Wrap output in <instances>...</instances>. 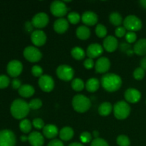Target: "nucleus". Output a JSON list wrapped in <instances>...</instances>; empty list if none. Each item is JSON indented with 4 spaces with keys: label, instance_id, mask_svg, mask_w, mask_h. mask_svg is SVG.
Wrapping results in <instances>:
<instances>
[{
    "label": "nucleus",
    "instance_id": "nucleus-1",
    "mask_svg": "<svg viewBox=\"0 0 146 146\" xmlns=\"http://www.w3.org/2000/svg\"><path fill=\"white\" fill-rule=\"evenodd\" d=\"M101 84L106 91L108 92H115L122 86V79L117 74L108 73L101 77Z\"/></svg>",
    "mask_w": 146,
    "mask_h": 146
},
{
    "label": "nucleus",
    "instance_id": "nucleus-2",
    "mask_svg": "<svg viewBox=\"0 0 146 146\" xmlns=\"http://www.w3.org/2000/svg\"><path fill=\"white\" fill-rule=\"evenodd\" d=\"M30 110L29 103L20 98L14 100L10 107L11 115L14 118L19 120L24 119L28 115Z\"/></svg>",
    "mask_w": 146,
    "mask_h": 146
},
{
    "label": "nucleus",
    "instance_id": "nucleus-3",
    "mask_svg": "<svg viewBox=\"0 0 146 146\" xmlns=\"http://www.w3.org/2000/svg\"><path fill=\"white\" fill-rule=\"evenodd\" d=\"M91 103L89 98L83 94H77L72 99V106L76 112L85 113L91 108Z\"/></svg>",
    "mask_w": 146,
    "mask_h": 146
},
{
    "label": "nucleus",
    "instance_id": "nucleus-4",
    "mask_svg": "<svg viewBox=\"0 0 146 146\" xmlns=\"http://www.w3.org/2000/svg\"><path fill=\"white\" fill-rule=\"evenodd\" d=\"M131 111V106L125 101H118L113 106L114 115L118 120H124L128 118Z\"/></svg>",
    "mask_w": 146,
    "mask_h": 146
},
{
    "label": "nucleus",
    "instance_id": "nucleus-5",
    "mask_svg": "<svg viewBox=\"0 0 146 146\" xmlns=\"http://www.w3.org/2000/svg\"><path fill=\"white\" fill-rule=\"evenodd\" d=\"M123 23L125 29L128 30L129 31H133V32L139 31L143 27L141 20L135 15L127 16Z\"/></svg>",
    "mask_w": 146,
    "mask_h": 146
},
{
    "label": "nucleus",
    "instance_id": "nucleus-6",
    "mask_svg": "<svg viewBox=\"0 0 146 146\" xmlns=\"http://www.w3.org/2000/svg\"><path fill=\"white\" fill-rule=\"evenodd\" d=\"M23 55L27 61L31 63L38 62L42 58V54L39 49L33 46L26 47L23 51Z\"/></svg>",
    "mask_w": 146,
    "mask_h": 146
},
{
    "label": "nucleus",
    "instance_id": "nucleus-7",
    "mask_svg": "<svg viewBox=\"0 0 146 146\" xmlns=\"http://www.w3.org/2000/svg\"><path fill=\"white\" fill-rule=\"evenodd\" d=\"M17 139L12 131L4 129L0 131V146H15Z\"/></svg>",
    "mask_w": 146,
    "mask_h": 146
},
{
    "label": "nucleus",
    "instance_id": "nucleus-8",
    "mask_svg": "<svg viewBox=\"0 0 146 146\" xmlns=\"http://www.w3.org/2000/svg\"><path fill=\"white\" fill-rule=\"evenodd\" d=\"M50 11L51 14L55 17L63 18V17L67 14L68 8L64 1L56 0L53 1L50 5Z\"/></svg>",
    "mask_w": 146,
    "mask_h": 146
},
{
    "label": "nucleus",
    "instance_id": "nucleus-9",
    "mask_svg": "<svg viewBox=\"0 0 146 146\" xmlns=\"http://www.w3.org/2000/svg\"><path fill=\"white\" fill-rule=\"evenodd\" d=\"M56 75L62 81H70L74 78V70L68 65H60L56 68Z\"/></svg>",
    "mask_w": 146,
    "mask_h": 146
},
{
    "label": "nucleus",
    "instance_id": "nucleus-10",
    "mask_svg": "<svg viewBox=\"0 0 146 146\" xmlns=\"http://www.w3.org/2000/svg\"><path fill=\"white\" fill-rule=\"evenodd\" d=\"M23 70V65L21 61L18 60H12L7 64V71L10 76L13 78L19 76Z\"/></svg>",
    "mask_w": 146,
    "mask_h": 146
},
{
    "label": "nucleus",
    "instance_id": "nucleus-11",
    "mask_svg": "<svg viewBox=\"0 0 146 146\" xmlns=\"http://www.w3.org/2000/svg\"><path fill=\"white\" fill-rule=\"evenodd\" d=\"M38 84L40 88L44 92L49 93L54 88V81L51 76L48 75H43L38 79Z\"/></svg>",
    "mask_w": 146,
    "mask_h": 146
},
{
    "label": "nucleus",
    "instance_id": "nucleus-12",
    "mask_svg": "<svg viewBox=\"0 0 146 146\" xmlns=\"http://www.w3.org/2000/svg\"><path fill=\"white\" fill-rule=\"evenodd\" d=\"M49 21L48 16L46 13L40 12L33 17L31 19V24L33 27L37 29H42L46 27Z\"/></svg>",
    "mask_w": 146,
    "mask_h": 146
},
{
    "label": "nucleus",
    "instance_id": "nucleus-13",
    "mask_svg": "<svg viewBox=\"0 0 146 146\" xmlns=\"http://www.w3.org/2000/svg\"><path fill=\"white\" fill-rule=\"evenodd\" d=\"M31 40L36 46H42L46 42V35L42 30H34L31 32Z\"/></svg>",
    "mask_w": 146,
    "mask_h": 146
},
{
    "label": "nucleus",
    "instance_id": "nucleus-14",
    "mask_svg": "<svg viewBox=\"0 0 146 146\" xmlns=\"http://www.w3.org/2000/svg\"><path fill=\"white\" fill-rule=\"evenodd\" d=\"M104 53V48L101 44L94 43L90 44L86 49V55L90 58H96L101 56Z\"/></svg>",
    "mask_w": 146,
    "mask_h": 146
},
{
    "label": "nucleus",
    "instance_id": "nucleus-15",
    "mask_svg": "<svg viewBox=\"0 0 146 146\" xmlns=\"http://www.w3.org/2000/svg\"><path fill=\"white\" fill-rule=\"evenodd\" d=\"M124 97L126 102L131 103V104H136L141 100V94L136 88H130L125 91Z\"/></svg>",
    "mask_w": 146,
    "mask_h": 146
},
{
    "label": "nucleus",
    "instance_id": "nucleus-16",
    "mask_svg": "<svg viewBox=\"0 0 146 146\" xmlns=\"http://www.w3.org/2000/svg\"><path fill=\"white\" fill-rule=\"evenodd\" d=\"M111 67V61L106 57H100L95 64L96 71L98 74H105Z\"/></svg>",
    "mask_w": 146,
    "mask_h": 146
},
{
    "label": "nucleus",
    "instance_id": "nucleus-17",
    "mask_svg": "<svg viewBox=\"0 0 146 146\" xmlns=\"http://www.w3.org/2000/svg\"><path fill=\"white\" fill-rule=\"evenodd\" d=\"M103 46L104 49L108 52H114L118 47V41L113 36H108L104 40Z\"/></svg>",
    "mask_w": 146,
    "mask_h": 146
},
{
    "label": "nucleus",
    "instance_id": "nucleus-18",
    "mask_svg": "<svg viewBox=\"0 0 146 146\" xmlns=\"http://www.w3.org/2000/svg\"><path fill=\"white\" fill-rule=\"evenodd\" d=\"M82 22L85 24V26H94L98 22V17L96 13L92 11H86L83 13L81 16Z\"/></svg>",
    "mask_w": 146,
    "mask_h": 146
},
{
    "label": "nucleus",
    "instance_id": "nucleus-19",
    "mask_svg": "<svg viewBox=\"0 0 146 146\" xmlns=\"http://www.w3.org/2000/svg\"><path fill=\"white\" fill-rule=\"evenodd\" d=\"M28 141L31 146H43L44 144V137L38 131H33L29 135Z\"/></svg>",
    "mask_w": 146,
    "mask_h": 146
},
{
    "label": "nucleus",
    "instance_id": "nucleus-20",
    "mask_svg": "<svg viewBox=\"0 0 146 146\" xmlns=\"http://www.w3.org/2000/svg\"><path fill=\"white\" fill-rule=\"evenodd\" d=\"M69 27L68 21L64 18H58L54 21V29L58 34H61L65 33Z\"/></svg>",
    "mask_w": 146,
    "mask_h": 146
},
{
    "label": "nucleus",
    "instance_id": "nucleus-21",
    "mask_svg": "<svg viewBox=\"0 0 146 146\" xmlns=\"http://www.w3.org/2000/svg\"><path fill=\"white\" fill-rule=\"evenodd\" d=\"M43 135L48 139H54L58 134V129L54 124H47L43 128Z\"/></svg>",
    "mask_w": 146,
    "mask_h": 146
},
{
    "label": "nucleus",
    "instance_id": "nucleus-22",
    "mask_svg": "<svg viewBox=\"0 0 146 146\" xmlns=\"http://www.w3.org/2000/svg\"><path fill=\"white\" fill-rule=\"evenodd\" d=\"M18 93L21 97L29 98L34 95L35 93V89L30 84H23L18 90Z\"/></svg>",
    "mask_w": 146,
    "mask_h": 146
},
{
    "label": "nucleus",
    "instance_id": "nucleus-23",
    "mask_svg": "<svg viewBox=\"0 0 146 146\" xmlns=\"http://www.w3.org/2000/svg\"><path fill=\"white\" fill-rule=\"evenodd\" d=\"M133 52L138 56L146 54V38H141L136 41L133 46Z\"/></svg>",
    "mask_w": 146,
    "mask_h": 146
},
{
    "label": "nucleus",
    "instance_id": "nucleus-24",
    "mask_svg": "<svg viewBox=\"0 0 146 146\" xmlns=\"http://www.w3.org/2000/svg\"><path fill=\"white\" fill-rule=\"evenodd\" d=\"M74 135V131L71 127H64L59 131L60 139L64 141H68L72 139Z\"/></svg>",
    "mask_w": 146,
    "mask_h": 146
},
{
    "label": "nucleus",
    "instance_id": "nucleus-25",
    "mask_svg": "<svg viewBox=\"0 0 146 146\" xmlns=\"http://www.w3.org/2000/svg\"><path fill=\"white\" fill-rule=\"evenodd\" d=\"M77 37L81 40H87L91 36V31L89 28L85 25L78 27L76 31Z\"/></svg>",
    "mask_w": 146,
    "mask_h": 146
},
{
    "label": "nucleus",
    "instance_id": "nucleus-26",
    "mask_svg": "<svg viewBox=\"0 0 146 146\" xmlns=\"http://www.w3.org/2000/svg\"><path fill=\"white\" fill-rule=\"evenodd\" d=\"M86 89L90 93H94L99 88L100 82L98 78H91L87 80L85 84Z\"/></svg>",
    "mask_w": 146,
    "mask_h": 146
},
{
    "label": "nucleus",
    "instance_id": "nucleus-27",
    "mask_svg": "<svg viewBox=\"0 0 146 146\" xmlns=\"http://www.w3.org/2000/svg\"><path fill=\"white\" fill-rule=\"evenodd\" d=\"M98 113L102 116H108L113 111V106L110 102H104L98 107Z\"/></svg>",
    "mask_w": 146,
    "mask_h": 146
},
{
    "label": "nucleus",
    "instance_id": "nucleus-28",
    "mask_svg": "<svg viewBox=\"0 0 146 146\" xmlns=\"http://www.w3.org/2000/svg\"><path fill=\"white\" fill-rule=\"evenodd\" d=\"M71 56L76 60H82L85 58V51L82 48L78 46L74 47L71 51Z\"/></svg>",
    "mask_w": 146,
    "mask_h": 146
},
{
    "label": "nucleus",
    "instance_id": "nucleus-29",
    "mask_svg": "<svg viewBox=\"0 0 146 146\" xmlns=\"http://www.w3.org/2000/svg\"><path fill=\"white\" fill-rule=\"evenodd\" d=\"M109 21L111 24L115 27H120L121 24L123 22V17L118 12H112L109 16Z\"/></svg>",
    "mask_w": 146,
    "mask_h": 146
},
{
    "label": "nucleus",
    "instance_id": "nucleus-30",
    "mask_svg": "<svg viewBox=\"0 0 146 146\" xmlns=\"http://www.w3.org/2000/svg\"><path fill=\"white\" fill-rule=\"evenodd\" d=\"M71 88L75 91L79 92V91L84 90V88H85V84L81 78H74L71 81Z\"/></svg>",
    "mask_w": 146,
    "mask_h": 146
},
{
    "label": "nucleus",
    "instance_id": "nucleus-31",
    "mask_svg": "<svg viewBox=\"0 0 146 146\" xmlns=\"http://www.w3.org/2000/svg\"><path fill=\"white\" fill-rule=\"evenodd\" d=\"M19 128L21 131L24 133H29L32 128V123L28 119L21 120L19 123Z\"/></svg>",
    "mask_w": 146,
    "mask_h": 146
},
{
    "label": "nucleus",
    "instance_id": "nucleus-32",
    "mask_svg": "<svg viewBox=\"0 0 146 146\" xmlns=\"http://www.w3.org/2000/svg\"><path fill=\"white\" fill-rule=\"evenodd\" d=\"M95 32L97 36L99 38H104V37L106 36L108 31H107V29L105 26L101 24H98L96 27Z\"/></svg>",
    "mask_w": 146,
    "mask_h": 146
},
{
    "label": "nucleus",
    "instance_id": "nucleus-33",
    "mask_svg": "<svg viewBox=\"0 0 146 146\" xmlns=\"http://www.w3.org/2000/svg\"><path fill=\"white\" fill-rule=\"evenodd\" d=\"M81 17L78 13L76 11H71L68 14V22L72 24H77L81 20Z\"/></svg>",
    "mask_w": 146,
    "mask_h": 146
},
{
    "label": "nucleus",
    "instance_id": "nucleus-34",
    "mask_svg": "<svg viewBox=\"0 0 146 146\" xmlns=\"http://www.w3.org/2000/svg\"><path fill=\"white\" fill-rule=\"evenodd\" d=\"M116 143L119 146H130L131 141L129 138L125 135H120L117 137Z\"/></svg>",
    "mask_w": 146,
    "mask_h": 146
},
{
    "label": "nucleus",
    "instance_id": "nucleus-35",
    "mask_svg": "<svg viewBox=\"0 0 146 146\" xmlns=\"http://www.w3.org/2000/svg\"><path fill=\"white\" fill-rule=\"evenodd\" d=\"M42 101L39 98H34V99L31 100L30 102L29 103V106L30 109L32 110H38L41 108L42 106Z\"/></svg>",
    "mask_w": 146,
    "mask_h": 146
},
{
    "label": "nucleus",
    "instance_id": "nucleus-36",
    "mask_svg": "<svg viewBox=\"0 0 146 146\" xmlns=\"http://www.w3.org/2000/svg\"><path fill=\"white\" fill-rule=\"evenodd\" d=\"M145 71L141 67H138L133 71V77L135 80L141 81L145 77Z\"/></svg>",
    "mask_w": 146,
    "mask_h": 146
},
{
    "label": "nucleus",
    "instance_id": "nucleus-37",
    "mask_svg": "<svg viewBox=\"0 0 146 146\" xmlns=\"http://www.w3.org/2000/svg\"><path fill=\"white\" fill-rule=\"evenodd\" d=\"M91 146H109V145L106 140L101 138H94L91 141Z\"/></svg>",
    "mask_w": 146,
    "mask_h": 146
},
{
    "label": "nucleus",
    "instance_id": "nucleus-38",
    "mask_svg": "<svg viewBox=\"0 0 146 146\" xmlns=\"http://www.w3.org/2000/svg\"><path fill=\"white\" fill-rule=\"evenodd\" d=\"M31 74L35 77H41L43 76V69L40 66L34 65L31 68Z\"/></svg>",
    "mask_w": 146,
    "mask_h": 146
},
{
    "label": "nucleus",
    "instance_id": "nucleus-39",
    "mask_svg": "<svg viewBox=\"0 0 146 146\" xmlns=\"http://www.w3.org/2000/svg\"><path fill=\"white\" fill-rule=\"evenodd\" d=\"M32 125L36 128V129H43L44 127L45 126L44 121L40 118H36L33 120Z\"/></svg>",
    "mask_w": 146,
    "mask_h": 146
},
{
    "label": "nucleus",
    "instance_id": "nucleus-40",
    "mask_svg": "<svg viewBox=\"0 0 146 146\" xmlns=\"http://www.w3.org/2000/svg\"><path fill=\"white\" fill-rule=\"evenodd\" d=\"M10 84V80L7 76L6 75H1L0 76V88L3 89L7 87Z\"/></svg>",
    "mask_w": 146,
    "mask_h": 146
},
{
    "label": "nucleus",
    "instance_id": "nucleus-41",
    "mask_svg": "<svg viewBox=\"0 0 146 146\" xmlns=\"http://www.w3.org/2000/svg\"><path fill=\"white\" fill-rule=\"evenodd\" d=\"M91 139H92V136H91V133L87 131H84L80 135V140L82 143H88L91 142Z\"/></svg>",
    "mask_w": 146,
    "mask_h": 146
},
{
    "label": "nucleus",
    "instance_id": "nucleus-42",
    "mask_svg": "<svg viewBox=\"0 0 146 146\" xmlns=\"http://www.w3.org/2000/svg\"><path fill=\"white\" fill-rule=\"evenodd\" d=\"M125 37L126 41L128 43H129V44L134 43L137 39L136 34L135 32H133V31H128V33H126Z\"/></svg>",
    "mask_w": 146,
    "mask_h": 146
},
{
    "label": "nucleus",
    "instance_id": "nucleus-43",
    "mask_svg": "<svg viewBox=\"0 0 146 146\" xmlns=\"http://www.w3.org/2000/svg\"><path fill=\"white\" fill-rule=\"evenodd\" d=\"M115 34L117 37L122 38L126 34V29L124 27H118L115 30Z\"/></svg>",
    "mask_w": 146,
    "mask_h": 146
},
{
    "label": "nucleus",
    "instance_id": "nucleus-44",
    "mask_svg": "<svg viewBox=\"0 0 146 146\" xmlns=\"http://www.w3.org/2000/svg\"><path fill=\"white\" fill-rule=\"evenodd\" d=\"M84 66L86 69H91L94 68V66H95V64L92 58H88L84 61Z\"/></svg>",
    "mask_w": 146,
    "mask_h": 146
},
{
    "label": "nucleus",
    "instance_id": "nucleus-45",
    "mask_svg": "<svg viewBox=\"0 0 146 146\" xmlns=\"http://www.w3.org/2000/svg\"><path fill=\"white\" fill-rule=\"evenodd\" d=\"M47 146H64V145L61 140L53 139L48 143Z\"/></svg>",
    "mask_w": 146,
    "mask_h": 146
},
{
    "label": "nucleus",
    "instance_id": "nucleus-46",
    "mask_svg": "<svg viewBox=\"0 0 146 146\" xmlns=\"http://www.w3.org/2000/svg\"><path fill=\"white\" fill-rule=\"evenodd\" d=\"M11 86L14 89H19L20 87L21 86V82L19 79L18 78H14L12 81H11Z\"/></svg>",
    "mask_w": 146,
    "mask_h": 146
},
{
    "label": "nucleus",
    "instance_id": "nucleus-47",
    "mask_svg": "<svg viewBox=\"0 0 146 146\" xmlns=\"http://www.w3.org/2000/svg\"><path fill=\"white\" fill-rule=\"evenodd\" d=\"M33 25L31 24V22L30 21H27L25 24V29L27 30L28 31H32V29H33Z\"/></svg>",
    "mask_w": 146,
    "mask_h": 146
},
{
    "label": "nucleus",
    "instance_id": "nucleus-48",
    "mask_svg": "<svg viewBox=\"0 0 146 146\" xmlns=\"http://www.w3.org/2000/svg\"><path fill=\"white\" fill-rule=\"evenodd\" d=\"M141 67L144 70L146 71V56L143 57L141 61Z\"/></svg>",
    "mask_w": 146,
    "mask_h": 146
},
{
    "label": "nucleus",
    "instance_id": "nucleus-49",
    "mask_svg": "<svg viewBox=\"0 0 146 146\" xmlns=\"http://www.w3.org/2000/svg\"><path fill=\"white\" fill-rule=\"evenodd\" d=\"M68 146H84L82 143H78V142H74V143H71V144H69Z\"/></svg>",
    "mask_w": 146,
    "mask_h": 146
},
{
    "label": "nucleus",
    "instance_id": "nucleus-50",
    "mask_svg": "<svg viewBox=\"0 0 146 146\" xmlns=\"http://www.w3.org/2000/svg\"><path fill=\"white\" fill-rule=\"evenodd\" d=\"M93 136L95 138H98L99 137V132L98 131H94V132H93Z\"/></svg>",
    "mask_w": 146,
    "mask_h": 146
},
{
    "label": "nucleus",
    "instance_id": "nucleus-51",
    "mask_svg": "<svg viewBox=\"0 0 146 146\" xmlns=\"http://www.w3.org/2000/svg\"><path fill=\"white\" fill-rule=\"evenodd\" d=\"M139 3L141 5V7L146 9V0H142V1H140Z\"/></svg>",
    "mask_w": 146,
    "mask_h": 146
},
{
    "label": "nucleus",
    "instance_id": "nucleus-52",
    "mask_svg": "<svg viewBox=\"0 0 146 146\" xmlns=\"http://www.w3.org/2000/svg\"><path fill=\"white\" fill-rule=\"evenodd\" d=\"M20 139H21V141H22V142H26V141H28V136H26V135H21Z\"/></svg>",
    "mask_w": 146,
    "mask_h": 146
},
{
    "label": "nucleus",
    "instance_id": "nucleus-53",
    "mask_svg": "<svg viewBox=\"0 0 146 146\" xmlns=\"http://www.w3.org/2000/svg\"><path fill=\"white\" fill-rule=\"evenodd\" d=\"M145 103H146V101H145Z\"/></svg>",
    "mask_w": 146,
    "mask_h": 146
}]
</instances>
